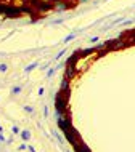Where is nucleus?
<instances>
[{
	"mask_svg": "<svg viewBox=\"0 0 135 152\" xmlns=\"http://www.w3.org/2000/svg\"><path fill=\"white\" fill-rule=\"evenodd\" d=\"M64 51H66V50H63V51H60V53H58V55H56V59H60V58H63V55H64Z\"/></svg>",
	"mask_w": 135,
	"mask_h": 152,
	"instance_id": "obj_17",
	"label": "nucleus"
},
{
	"mask_svg": "<svg viewBox=\"0 0 135 152\" xmlns=\"http://www.w3.org/2000/svg\"><path fill=\"white\" fill-rule=\"evenodd\" d=\"M76 74H77L76 66H66V74H64V77H66L68 80L74 79V75H76Z\"/></svg>",
	"mask_w": 135,
	"mask_h": 152,
	"instance_id": "obj_6",
	"label": "nucleus"
},
{
	"mask_svg": "<svg viewBox=\"0 0 135 152\" xmlns=\"http://www.w3.org/2000/svg\"><path fill=\"white\" fill-rule=\"evenodd\" d=\"M71 8V3L68 0H60V2L53 3V11H66Z\"/></svg>",
	"mask_w": 135,
	"mask_h": 152,
	"instance_id": "obj_5",
	"label": "nucleus"
},
{
	"mask_svg": "<svg viewBox=\"0 0 135 152\" xmlns=\"http://www.w3.org/2000/svg\"><path fill=\"white\" fill-rule=\"evenodd\" d=\"M58 126L63 133H68V131L72 130V125H71V118L69 117H60L58 118Z\"/></svg>",
	"mask_w": 135,
	"mask_h": 152,
	"instance_id": "obj_3",
	"label": "nucleus"
},
{
	"mask_svg": "<svg viewBox=\"0 0 135 152\" xmlns=\"http://www.w3.org/2000/svg\"><path fill=\"white\" fill-rule=\"evenodd\" d=\"M68 96H69V90H61L55 98V109L60 117H63V114L68 109Z\"/></svg>",
	"mask_w": 135,
	"mask_h": 152,
	"instance_id": "obj_1",
	"label": "nucleus"
},
{
	"mask_svg": "<svg viewBox=\"0 0 135 152\" xmlns=\"http://www.w3.org/2000/svg\"><path fill=\"white\" fill-rule=\"evenodd\" d=\"M19 10H21V13H23V15H29V16H32V15L35 13V10H34V8H32L31 5H27L26 2H24V5L19 7Z\"/></svg>",
	"mask_w": 135,
	"mask_h": 152,
	"instance_id": "obj_7",
	"label": "nucleus"
},
{
	"mask_svg": "<svg viewBox=\"0 0 135 152\" xmlns=\"http://www.w3.org/2000/svg\"><path fill=\"white\" fill-rule=\"evenodd\" d=\"M105 2H106V0H105Z\"/></svg>",
	"mask_w": 135,
	"mask_h": 152,
	"instance_id": "obj_21",
	"label": "nucleus"
},
{
	"mask_svg": "<svg viewBox=\"0 0 135 152\" xmlns=\"http://www.w3.org/2000/svg\"><path fill=\"white\" fill-rule=\"evenodd\" d=\"M55 71H56V69H48V71H47V75H48V77H52L53 74H55Z\"/></svg>",
	"mask_w": 135,
	"mask_h": 152,
	"instance_id": "obj_16",
	"label": "nucleus"
},
{
	"mask_svg": "<svg viewBox=\"0 0 135 152\" xmlns=\"http://www.w3.org/2000/svg\"><path fill=\"white\" fill-rule=\"evenodd\" d=\"M98 40H100V37H98V35H93L92 39H90V43H98Z\"/></svg>",
	"mask_w": 135,
	"mask_h": 152,
	"instance_id": "obj_14",
	"label": "nucleus"
},
{
	"mask_svg": "<svg viewBox=\"0 0 135 152\" xmlns=\"http://www.w3.org/2000/svg\"><path fill=\"white\" fill-rule=\"evenodd\" d=\"M3 15L7 16V18H19L23 13L21 10H19V7H15V5H3Z\"/></svg>",
	"mask_w": 135,
	"mask_h": 152,
	"instance_id": "obj_2",
	"label": "nucleus"
},
{
	"mask_svg": "<svg viewBox=\"0 0 135 152\" xmlns=\"http://www.w3.org/2000/svg\"><path fill=\"white\" fill-rule=\"evenodd\" d=\"M8 71V66L7 64H0V72H7Z\"/></svg>",
	"mask_w": 135,
	"mask_h": 152,
	"instance_id": "obj_15",
	"label": "nucleus"
},
{
	"mask_svg": "<svg viewBox=\"0 0 135 152\" xmlns=\"http://www.w3.org/2000/svg\"><path fill=\"white\" fill-rule=\"evenodd\" d=\"M74 151L76 152H90V149H89V147L87 146H85L84 144V142H76V144H74Z\"/></svg>",
	"mask_w": 135,
	"mask_h": 152,
	"instance_id": "obj_8",
	"label": "nucleus"
},
{
	"mask_svg": "<svg viewBox=\"0 0 135 152\" xmlns=\"http://www.w3.org/2000/svg\"><path fill=\"white\" fill-rule=\"evenodd\" d=\"M37 66H39V63H32V64H29L26 69H24V72H32L35 67H37Z\"/></svg>",
	"mask_w": 135,
	"mask_h": 152,
	"instance_id": "obj_11",
	"label": "nucleus"
},
{
	"mask_svg": "<svg viewBox=\"0 0 135 152\" xmlns=\"http://www.w3.org/2000/svg\"><path fill=\"white\" fill-rule=\"evenodd\" d=\"M61 90H69V80L66 79V77L61 80Z\"/></svg>",
	"mask_w": 135,
	"mask_h": 152,
	"instance_id": "obj_10",
	"label": "nucleus"
},
{
	"mask_svg": "<svg viewBox=\"0 0 135 152\" xmlns=\"http://www.w3.org/2000/svg\"><path fill=\"white\" fill-rule=\"evenodd\" d=\"M0 141H5V138H3V134L0 133Z\"/></svg>",
	"mask_w": 135,
	"mask_h": 152,
	"instance_id": "obj_19",
	"label": "nucleus"
},
{
	"mask_svg": "<svg viewBox=\"0 0 135 152\" xmlns=\"http://www.w3.org/2000/svg\"><path fill=\"white\" fill-rule=\"evenodd\" d=\"M26 110H27V112H32V110H34V109H32L31 106H26Z\"/></svg>",
	"mask_w": 135,
	"mask_h": 152,
	"instance_id": "obj_18",
	"label": "nucleus"
},
{
	"mask_svg": "<svg viewBox=\"0 0 135 152\" xmlns=\"http://www.w3.org/2000/svg\"><path fill=\"white\" fill-rule=\"evenodd\" d=\"M35 11L39 13H47V11H53V3L50 0H40V3L35 7Z\"/></svg>",
	"mask_w": 135,
	"mask_h": 152,
	"instance_id": "obj_4",
	"label": "nucleus"
},
{
	"mask_svg": "<svg viewBox=\"0 0 135 152\" xmlns=\"http://www.w3.org/2000/svg\"><path fill=\"white\" fill-rule=\"evenodd\" d=\"M21 90H23L21 87H15L13 90H11V93H13V94H18V93H21Z\"/></svg>",
	"mask_w": 135,
	"mask_h": 152,
	"instance_id": "obj_13",
	"label": "nucleus"
},
{
	"mask_svg": "<svg viewBox=\"0 0 135 152\" xmlns=\"http://www.w3.org/2000/svg\"><path fill=\"white\" fill-rule=\"evenodd\" d=\"M27 149H29V152H35V151H34V149H32V147H31V146H29V147H27Z\"/></svg>",
	"mask_w": 135,
	"mask_h": 152,
	"instance_id": "obj_20",
	"label": "nucleus"
},
{
	"mask_svg": "<svg viewBox=\"0 0 135 152\" xmlns=\"http://www.w3.org/2000/svg\"><path fill=\"white\" fill-rule=\"evenodd\" d=\"M21 138L24 139V141H27V139H31V133L27 130H24V131H21Z\"/></svg>",
	"mask_w": 135,
	"mask_h": 152,
	"instance_id": "obj_12",
	"label": "nucleus"
},
{
	"mask_svg": "<svg viewBox=\"0 0 135 152\" xmlns=\"http://www.w3.org/2000/svg\"><path fill=\"white\" fill-rule=\"evenodd\" d=\"M74 37H76V34H69V35H66L63 39V43L66 45V43H69V42H72V40H74Z\"/></svg>",
	"mask_w": 135,
	"mask_h": 152,
	"instance_id": "obj_9",
	"label": "nucleus"
}]
</instances>
